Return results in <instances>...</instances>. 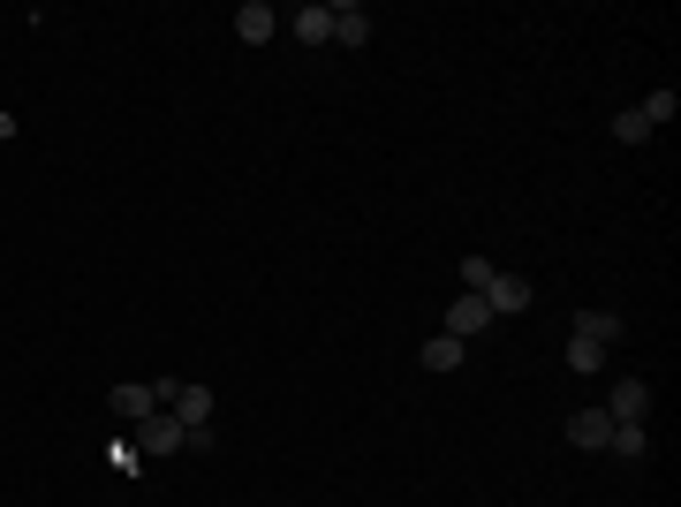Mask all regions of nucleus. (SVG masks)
Masks as SVG:
<instances>
[{
    "instance_id": "nucleus-1",
    "label": "nucleus",
    "mask_w": 681,
    "mask_h": 507,
    "mask_svg": "<svg viewBox=\"0 0 681 507\" xmlns=\"http://www.w3.org/2000/svg\"><path fill=\"white\" fill-rule=\"evenodd\" d=\"M174 386H182V379H137V386H114L107 409H114L122 424H145L152 409H168V401H174Z\"/></svg>"
},
{
    "instance_id": "nucleus-2",
    "label": "nucleus",
    "mask_w": 681,
    "mask_h": 507,
    "mask_svg": "<svg viewBox=\"0 0 681 507\" xmlns=\"http://www.w3.org/2000/svg\"><path fill=\"white\" fill-rule=\"evenodd\" d=\"M485 311H493V319L530 311V281H522V273H508V265H493V281H485Z\"/></svg>"
},
{
    "instance_id": "nucleus-3",
    "label": "nucleus",
    "mask_w": 681,
    "mask_h": 507,
    "mask_svg": "<svg viewBox=\"0 0 681 507\" xmlns=\"http://www.w3.org/2000/svg\"><path fill=\"white\" fill-rule=\"evenodd\" d=\"M485 326H500V319L485 311V296H455V304H447V319H439V334H455V341H478Z\"/></svg>"
},
{
    "instance_id": "nucleus-4",
    "label": "nucleus",
    "mask_w": 681,
    "mask_h": 507,
    "mask_svg": "<svg viewBox=\"0 0 681 507\" xmlns=\"http://www.w3.org/2000/svg\"><path fill=\"white\" fill-rule=\"evenodd\" d=\"M281 30H296L304 46H326L334 38V0H304L296 15H281Z\"/></svg>"
},
{
    "instance_id": "nucleus-5",
    "label": "nucleus",
    "mask_w": 681,
    "mask_h": 507,
    "mask_svg": "<svg viewBox=\"0 0 681 507\" xmlns=\"http://www.w3.org/2000/svg\"><path fill=\"white\" fill-rule=\"evenodd\" d=\"M606 417H614V424H644V417H652V386H644V379H621V386L606 394Z\"/></svg>"
},
{
    "instance_id": "nucleus-6",
    "label": "nucleus",
    "mask_w": 681,
    "mask_h": 507,
    "mask_svg": "<svg viewBox=\"0 0 681 507\" xmlns=\"http://www.w3.org/2000/svg\"><path fill=\"white\" fill-rule=\"evenodd\" d=\"M137 447H145V455H182V424H174V409H152V417L137 424Z\"/></svg>"
},
{
    "instance_id": "nucleus-7",
    "label": "nucleus",
    "mask_w": 681,
    "mask_h": 507,
    "mask_svg": "<svg viewBox=\"0 0 681 507\" xmlns=\"http://www.w3.org/2000/svg\"><path fill=\"white\" fill-rule=\"evenodd\" d=\"M235 30H243V46H265V38L281 30V8H273V0H243V8H235Z\"/></svg>"
},
{
    "instance_id": "nucleus-8",
    "label": "nucleus",
    "mask_w": 681,
    "mask_h": 507,
    "mask_svg": "<svg viewBox=\"0 0 681 507\" xmlns=\"http://www.w3.org/2000/svg\"><path fill=\"white\" fill-rule=\"evenodd\" d=\"M174 424H182V432H197V424H212V409H220V401H212V386H174Z\"/></svg>"
},
{
    "instance_id": "nucleus-9",
    "label": "nucleus",
    "mask_w": 681,
    "mask_h": 507,
    "mask_svg": "<svg viewBox=\"0 0 681 507\" xmlns=\"http://www.w3.org/2000/svg\"><path fill=\"white\" fill-rule=\"evenodd\" d=\"M606 440H614V417L606 409H575L568 417V447H606Z\"/></svg>"
},
{
    "instance_id": "nucleus-10",
    "label": "nucleus",
    "mask_w": 681,
    "mask_h": 507,
    "mask_svg": "<svg viewBox=\"0 0 681 507\" xmlns=\"http://www.w3.org/2000/svg\"><path fill=\"white\" fill-rule=\"evenodd\" d=\"M334 46H371V15H363V8L334 0Z\"/></svg>"
},
{
    "instance_id": "nucleus-11",
    "label": "nucleus",
    "mask_w": 681,
    "mask_h": 507,
    "mask_svg": "<svg viewBox=\"0 0 681 507\" xmlns=\"http://www.w3.org/2000/svg\"><path fill=\"white\" fill-rule=\"evenodd\" d=\"M606 455H621V462H644V455H652V432H644V424H614Z\"/></svg>"
},
{
    "instance_id": "nucleus-12",
    "label": "nucleus",
    "mask_w": 681,
    "mask_h": 507,
    "mask_svg": "<svg viewBox=\"0 0 681 507\" xmlns=\"http://www.w3.org/2000/svg\"><path fill=\"white\" fill-rule=\"evenodd\" d=\"M462 348H470V341L432 334V341H424V371H462Z\"/></svg>"
},
{
    "instance_id": "nucleus-13",
    "label": "nucleus",
    "mask_w": 681,
    "mask_h": 507,
    "mask_svg": "<svg viewBox=\"0 0 681 507\" xmlns=\"http://www.w3.org/2000/svg\"><path fill=\"white\" fill-rule=\"evenodd\" d=\"M568 371H606V341H591V334H568Z\"/></svg>"
},
{
    "instance_id": "nucleus-14",
    "label": "nucleus",
    "mask_w": 681,
    "mask_h": 507,
    "mask_svg": "<svg viewBox=\"0 0 681 507\" xmlns=\"http://www.w3.org/2000/svg\"><path fill=\"white\" fill-rule=\"evenodd\" d=\"M614 145H652V122H644L636 107H621V114H614Z\"/></svg>"
},
{
    "instance_id": "nucleus-15",
    "label": "nucleus",
    "mask_w": 681,
    "mask_h": 507,
    "mask_svg": "<svg viewBox=\"0 0 681 507\" xmlns=\"http://www.w3.org/2000/svg\"><path fill=\"white\" fill-rule=\"evenodd\" d=\"M636 114H644L652 129H667V122H674V114H681V99H674V91H667V84H659V91H652V99H644Z\"/></svg>"
},
{
    "instance_id": "nucleus-16",
    "label": "nucleus",
    "mask_w": 681,
    "mask_h": 507,
    "mask_svg": "<svg viewBox=\"0 0 681 507\" xmlns=\"http://www.w3.org/2000/svg\"><path fill=\"white\" fill-rule=\"evenodd\" d=\"M575 334H591V341H606V348H614V341H621V319H614V311H583V319H575Z\"/></svg>"
},
{
    "instance_id": "nucleus-17",
    "label": "nucleus",
    "mask_w": 681,
    "mask_h": 507,
    "mask_svg": "<svg viewBox=\"0 0 681 507\" xmlns=\"http://www.w3.org/2000/svg\"><path fill=\"white\" fill-rule=\"evenodd\" d=\"M485 281H493V265L485 258H462V296H485Z\"/></svg>"
},
{
    "instance_id": "nucleus-18",
    "label": "nucleus",
    "mask_w": 681,
    "mask_h": 507,
    "mask_svg": "<svg viewBox=\"0 0 681 507\" xmlns=\"http://www.w3.org/2000/svg\"><path fill=\"white\" fill-rule=\"evenodd\" d=\"M182 447H189V455H212V447H220V432H212V424H197V432H182Z\"/></svg>"
}]
</instances>
